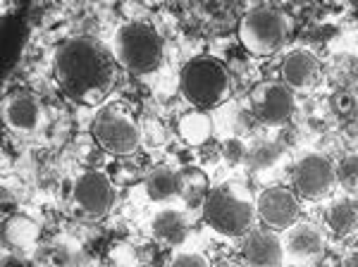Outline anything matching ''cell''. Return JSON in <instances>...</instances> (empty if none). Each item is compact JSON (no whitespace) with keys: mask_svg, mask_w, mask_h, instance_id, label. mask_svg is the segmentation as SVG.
Returning a JSON list of instances; mask_svg holds the SVG:
<instances>
[{"mask_svg":"<svg viewBox=\"0 0 358 267\" xmlns=\"http://www.w3.org/2000/svg\"><path fill=\"white\" fill-rule=\"evenodd\" d=\"M217 267H251L248 263H236V260H224V263H220Z\"/></svg>","mask_w":358,"mask_h":267,"instance_id":"obj_27","label":"cell"},{"mask_svg":"<svg viewBox=\"0 0 358 267\" xmlns=\"http://www.w3.org/2000/svg\"><path fill=\"white\" fill-rule=\"evenodd\" d=\"M177 182H179L177 196L189 208L203 205L208 194H210V184H208V177L199 167H184L182 172H177Z\"/></svg>","mask_w":358,"mask_h":267,"instance_id":"obj_16","label":"cell"},{"mask_svg":"<svg viewBox=\"0 0 358 267\" xmlns=\"http://www.w3.org/2000/svg\"><path fill=\"white\" fill-rule=\"evenodd\" d=\"M332 110L337 115H344V117H349V115L356 113V98L349 94V91H337V94L332 96Z\"/></svg>","mask_w":358,"mask_h":267,"instance_id":"obj_22","label":"cell"},{"mask_svg":"<svg viewBox=\"0 0 358 267\" xmlns=\"http://www.w3.org/2000/svg\"><path fill=\"white\" fill-rule=\"evenodd\" d=\"M177 189H179L177 172L170 170L167 165L153 167V170L146 174V194L151 196L153 201L172 199V196H177Z\"/></svg>","mask_w":358,"mask_h":267,"instance_id":"obj_18","label":"cell"},{"mask_svg":"<svg viewBox=\"0 0 358 267\" xmlns=\"http://www.w3.org/2000/svg\"><path fill=\"white\" fill-rule=\"evenodd\" d=\"M256 212L268 229H289L299 217V199L292 189L270 187L256 199Z\"/></svg>","mask_w":358,"mask_h":267,"instance_id":"obj_11","label":"cell"},{"mask_svg":"<svg viewBox=\"0 0 358 267\" xmlns=\"http://www.w3.org/2000/svg\"><path fill=\"white\" fill-rule=\"evenodd\" d=\"M115 203H117V194H115L110 177L96 170H84L74 177L72 205L77 208L79 215L89 219H101L113 210Z\"/></svg>","mask_w":358,"mask_h":267,"instance_id":"obj_7","label":"cell"},{"mask_svg":"<svg viewBox=\"0 0 358 267\" xmlns=\"http://www.w3.org/2000/svg\"><path fill=\"white\" fill-rule=\"evenodd\" d=\"M320 74V60L308 48H296L282 60V81L292 91H308Z\"/></svg>","mask_w":358,"mask_h":267,"instance_id":"obj_13","label":"cell"},{"mask_svg":"<svg viewBox=\"0 0 358 267\" xmlns=\"http://www.w3.org/2000/svg\"><path fill=\"white\" fill-rule=\"evenodd\" d=\"M179 89L192 106L201 110H210L222 106L232 96V79L224 65L215 57H194L182 67L179 74Z\"/></svg>","mask_w":358,"mask_h":267,"instance_id":"obj_4","label":"cell"},{"mask_svg":"<svg viewBox=\"0 0 358 267\" xmlns=\"http://www.w3.org/2000/svg\"><path fill=\"white\" fill-rule=\"evenodd\" d=\"M206 222L224 236H241L251 231L256 219V199L241 182H224L210 189L203 203Z\"/></svg>","mask_w":358,"mask_h":267,"instance_id":"obj_2","label":"cell"},{"mask_svg":"<svg viewBox=\"0 0 358 267\" xmlns=\"http://www.w3.org/2000/svg\"><path fill=\"white\" fill-rule=\"evenodd\" d=\"M170 267H213L203 253H179L172 258Z\"/></svg>","mask_w":358,"mask_h":267,"instance_id":"obj_23","label":"cell"},{"mask_svg":"<svg viewBox=\"0 0 358 267\" xmlns=\"http://www.w3.org/2000/svg\"><path fill=\"white\" fill-rule=\"evenodd\" d=\"M151 231L158 241L167 243V246H177L187 236V219L175 208H165V210H158L153 215Z\"/></svg>","mask_w":358,"mask_h":267,"instance_id":"obj_15","label":"cell"},{"mask_svg":"<svg viewBox=\"0 0 358 267\" xmlns=\"http://www.w3.org/2000/svg\"><path fill=\"white\" fill-rule=\"evenodd\" d=\"M327 227L334 236H349L358 229V205L351 201H339L327 210Z\"/></svg>","mask_w":358,"mask_h":267,"instance_id":"obj_19","label":"cell"},{"mask_svg":"<svg viewBox=\"0 0 358 267\" xmlns=\"http://www.w3.org/2000/svg\"><path fill=\"white\" fill-rule=\"evenodd\" d=\"M334 182H337V167L327 155L310 153L294 165L292 184L301 199H322L332 191Z\"/></svg>","mask_w":358,"mask_h":267,"instance_id":"obj_9","label":"cell"},{"mask_svg":"<svg viewBox=\"0 0 358 267\" xmlns=\"http://www.w3.org/2000/svg\"><path fill=\"white\" fill-rule=\"evenodd\" d=\"M177 131H179V136L184 138V143H187V146L199 148V146H206V143L210 141L213 122H210V117H208L206 113L194 110V113H187L182 120H179Z\"/></svg>","mask_w":358,"mask_h":267,"instance_id":"obj_17","label":"cell"},{"mask_svg":"<svg viewBox=\"0 0 358 267\" xmlns=\"http://www.w3.org/2000/svg\"><path fill=\"white\" fill-rule=\"evenodd\" d=\"M48 115L41 103V98L29 94V91H13L3 101V122L15 134H31L41 131Z\"/></svg>","mask_w":358,"mask_h":267,"instance_id":"obj_10","label":"cell"},{"mask_svg":"<svg viewBox=\"0 0 358 267\" xmlns=\"http://www.w3.org/2000/svg\"><path fill=\"white\" fill-rule=\"evenodd\" d=\"M0 267H29V263L22 258L20 253H13V251H5L3 253V265Z\"/></svg>","mask_w":358,"mask_h":267,"instance_id":"obj_25","label":"cell"},{"mask_svg":"<svg viewBox=\"0 0 358 267\" xmlns=\"http://www.w3.org/2000/svg\"><path fill=\"white\" fill-rule=\"evenodd\" d=\"M113 60L129 74H148L163 60V38L153 27L141 22H122L108 43Z\"/></svg>","mask_w":358,"mask_h":267,"instance_id":"obj_3","label":"cell"},{"mask_svg":"<svg viewBox=\"0 0 358 267\" xmlns=\"http://www.w3.org/2000/svg\"><path fill=\"white\" fill-rule=\"evenodd\" d=\"M117 62L108 45L91 36L69 38L55 50V79L82 106L103 103L117 84Z\"/></svg>","mask_w":358,"mask_h":267,"instance_id":"obj_1","label":"cell"},{"mask_svg":"<svg viewBox=\"0 0 358 267\" xmlns=\"http://www.w3.org/2000/svg\"><path fill=\"white\" fill-rule=\"evenodd\" d=\"M327 246L325 231L322 227H317L315 222H308V219H301V222L292 224L289 227V236H287V251H289L296 260H315L320 258L322 251Z\"/></svg>","mask_w":358,"mask_h":267,"instance_id":"obj_14","label":"cell"},{"mask_svg":"<svg viewBox=\"0 0 358 267\" xmlns=\"http://www.w3.org/2000/svg\"><path fill=\"white\" fill-rule=\"evenodd\" d=\"M91 134L98 146L117 158H127L141 143V129H138L134 113L122 103H110L98 110L91 124Z\"/></svg>","mask_w":358,"mask_h":267,"instance_id":"obj_6","label":"cell"},{"mask_svg":"<svg viewBox=\"0 0 358 267\" xmlns=\"http://www.w3.org/2000/svg\"><path fill=\"white\" fill-rule=\"evenodd\" d=\"M342 267H358V253H349V255H344Z\"/></svg>","mask_w":358,"mask_h":267,"instance_id":"obj_26","label":"cell"},{"mask_svg":"<svg viewBox=\"0 0 358 267\" xmlns=\"http://www.w3.org/2000/svg\"><path fill=\"white\" fill-rule=\"evenodd\" d=\"M337 167V179L342 182L344 189L349 191H358V153H349L339 160Z\"/></svg>","mask_w":358,"mask_h":267,"instance_id":"obj_21","label":"cell"},{"mask_svg":"<svg viewBox=\"0 0 358 267\" xmlns=\"http://www.w3.org/2000/svg\"><path fill=\"white\" fill-rule=\"evenodd\" d=\"M236 36L248 53L273 55L289 36V17L273 5H258L241 17Z\"/></svg>","mask_w":358,"mask_h":267,"instance_id":"obj_5","label":"cell"},{"mask_svg":"<svg viewBox=\"0 0 358 267\" xmlns=\"http://www.w3.org/2000/svg\"><path fill=\"white\" fill-rule=\"evenodd\" d=\"M253 117L263 124L280 127L289 122L294 113V94L285 81H258L248 94Z\"/></svg>","mask_w":358,"mask_h":267,"instance_id":"obj_8","label":"cell"},{"mask_svg":"<svg viewBox=\"0 0 358 267\" xmlns=\"http://www.w3.org/2000/svg\"><path fill=\"white\" fill-rule=\"evenodd\" d=\"M246 153H248V150H246V146H244V141H241V138L232 136V138H227V141H224V158H227L229 162L244 160Z\"/></svg>","mask_w":358,"mask_h":267,"instance_id":"obj_24","label":"cell"},{"mask_svg":"<svg viewBox=\"0 0 358 267\" xmlns=\"http://www.w3.org/2000/svg\"><path fill=\"white\" fill-rule=\"evenodd\" d=\"M246 158L253 170H268V167L280 158V150H277V146H273V143H256V146L246 153Z\"/></svg>","mask_w":358,"mask_h":267,"instance_id":"obj_20","label":"cell"},{"mask_svg":"<svg viewBox=\"0 0 358 267\" xmlns=\"http://www.w3.org/2000/svg\"><path fill=\"white\" fill-rule=\"evenodd\" d=\"M285 241L273 229H253L246 234L244 258L251 267H280L285 263Z\"/></svg>","mask_w":358,"mask_h":267,"instance_id":"obj_12","label":"cell"}]
</instances>
